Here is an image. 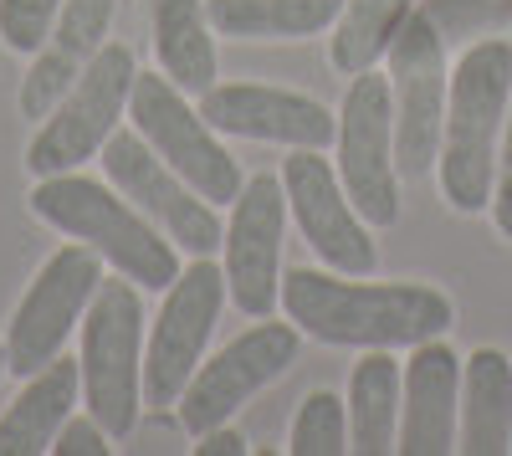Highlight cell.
Wrapping results in <instances>:
<instances>
[{
  "label": "cell",
  "instance_id": "14",
  "mask_svg": "<svg viewBox=\"0 0 512 456\" xmlns=\"http://www.w3.org/2000/svg\"><path fill=\"white\" fill-rule=\"evenodd\" d=\"M282 236H287V190L277 175H251L231 200L221 236L226 298L246 318H267L282 303Z\"/></svg>",
  "mask_w": 512,
  "mask_h": 456
},
{
  "label": "cell",
  "instance_id": "13",
  "mask_svg": "<svg viewBox=\"0 0 512 456\" xmlns=\"http://www.w3.org/2000/svg\"><path fill=\"white\" fill-rule=\"evenodd\" d=\"M282 190H287V211L297 231H303V241L318 252L328 272L374 277L379 267L374 226L354 211V200L344 195L338 170L323 159V149H292L282 159Z\"/></svg>",
  "mask_w": 512,
  "mask_h": 456
},
{
  "label": "cell",
  "instance_id": "16",
  "mask_svg": "<svg viewBox=\"0 0 512 456\" xmlns=\"http://www.w3.org/2000/svg\"><path fill=\"white\" fill-rule=\"evenodd\" d=\"M461 421V359L446 339H425L410 349L400 375V451L405 456H446L456 451Z\"/></svg>",
  "mask_w": 512,
  "mask_h": 456
},
{
  "label": "cell",
  "instance_id": "26",
  "mask_svg": "<svg viewBox=\"0 0 512 456\" xmlns=\"http://www.w3.org/2000/svg\"><path fill=\"white\" fill-rule=\"evenodd\" d=\"M487 211H492L502 241H512V103H507V129H502V149H497V180H492Z\"/></svg>",
  "mask_w": 512,
  "mask_h": 456
},
{
  "label": "cell",
  "instance_id": "2",
  "mask_svg": "<svg viewBox=\"0 0 512 456\" xmlns=\"http://www.w3.org/2000/svg\"><path fill=\"white\" fill-rule=\"evenodd\" d=\"M31 216L62 231L67 241H82L113 267L118 277L139 282L144 293H164L180 277V246L169 241L134 200L118 195L103 180H88L77 170L41 175L31 190Z\"/></svg>",
  "mask_w": 512,
  "mask_h": 456
},
{
  "label": "cell",
  "instance_id": "19",
  "mask_svg": "<svg viewBox=\"0 0 512 456\" xmlns=\"http://www.w3.org/2000/svg\"><path fill=\"white\" fill-rule=\"evenodd\" d=\"M456 451L466 456L512 451V359L502 349H477L472 359H461Z\"/></svg>",
  "mask_w": 512,
  "mask_h": 456
},
{
  "label": "cell",
  "instance_id": "12",
  "mask_svg": "<svg viewBox=\"0 0 512 456\" xmlns=\"http://www.w3.org/2000/svg\"><path fill=\"white\" fill-rule=\"evenodd\" d=\"M103 175L118 195H128L139 211L190 257H216L221 252V216L185 175H175L169 164L139 139V129H113V139L98 149Z\"/></svg>",
  "mask_w": 512,
  "mask_h": 456
},
{
  "label": "cell",
  "instance_id": "29",
  "mask_svg": "<svg viewBox=\"0 0 512 456\" xmlns=\"http://www.w3.org/2000/svg\"><path fill=\"white\" fill-rule=\"evenodd\" d=\"M180 436H190L185 426H134V451H185Z\"/></svg>",
  "mask_w": 512,
  "mask_h": 456
},
{
  "label": "cell",
  "instance_id": "23",
  "mask_svg": "<svg viewBox=\"0 0 512 456\" xmlns=\"http://www.w3.org/2000/svg\"><path fill=\"white\" fill-rule=\"evenodd\" d=\"M420 0H344V11L333 21V67L354 77L369 72L374 62H384L390 41L400 36V26L410 21V11Z\"/></svg>",
  "mask_w": 512,
  "mask_h": 456
},
{
  "label": "cell",
  "instance_id": "28",
  "mask_svg": "<svg viewBox=\"0 0 512 456\" xmlns=\"http://www.w3.org/2000/svg\"><path fill=\"white\" fill-rule=\"evenodd\" d=\"M246 451V436L226 421V426H210L205 436H195V456H241Z\"/></svg>",
  "mask_w": 512,
  "mask_h": 456
},
{
  "label": "cell",
  "instance_id": "18",
  "mask_svg": "<svg viewBox=\"0 0 512 456\" xmlns=\"http://www.w3.org/2000/svg\"><path fill=\"white\" fill-rule=\"evenodd\" d=\"M82 395V364L77 359H52L36 375L21 380L16 400L0 416V456H41L52 451L57 431L72 421V405Z\"/></svg>",
  "mask_w": 512,
  "mask_h": 456
},
{
  "label": "cell",
  "instance_id": "15",
  "mask_svg": "<svg viewBox=\"0 0 512 456\" xmlns=\"http://www.w3.org/2000/svg\"><path fill=\"white\" fill-rule=\"evenodd\" d=\"M200 118L226 139L251 144H287V149H328L338 139V113L318 98L267 88V82H216L200 93Z\"/></svg>",
  "mask_w": 512,
  "mask_h": 456
},
{
  "label": "cell",
  "instance_id": "27",
  "mask_svg": "<svg viewBox=\"0 0 512 456\" xmlns=\"http://www.w3.org/2000/svg\"><path fill=\"white\" fill-rule=\"evenodd\" d=\"M52 451H57V456H108V451H113V436H108L93 416H72V421L57 431Z\"/></svg>",
  "mask_w": 512,
  "mask_h": 456
},
{
  "label": "cell",
  "instance_id": "9",
  "mask_svg": "<svg viewBox=\"0 0 512 456\" xmlns=\"http://www.w3.org/2000/svg\"><path fill=\"white\" fill-rule=\"evenodd\" d=\"M103 282V257L82 241H67L41 262V272L31 277V287L21 293L11 323H6V364L11 375H36L41 364H52L72 328H82V313H88L93 293Z\"/></svg>",
  "mask_w": 512,
  "mask_h": 456
},
{
  "label": "cell",
  "instance_id": "8",
  "mask_svg": "<svg viewBox=\"0 0 512 456\" xmlns=\"http://www.w3.org/2000/svg\"><path fill=\"white\" fill-rule=\"evenodd\" d=\"M128 118H134L139 139L169 164L175 175H185L210 205H231L241 195V164L231 159V149L216 139V129L200 118V108H190V93H180L164 72H139L134 93H128Z\"/></svg>",
  "mask_w": 512,
  "mask_h": 456
},
{
  "label": "cell",
  "instance_id": "20",
  "mask_svg": "<svg viewBox=\"0 0 512 456\" xmlns=\"http://www.w3.org/2000/svg\"><path fill=\"white\" fill-rule=\"evenodd\" d=\"M154 62L190 98L216 88V26L205 0H154Z\"/></svg>",
  "mask_w": 512,
  "mask_h": 456
},
{
  "label": "cell",
  "instance_id": "11",
  "mask_svg": "<svg viewBox=\"0 0 512 456\" xmlns=\"http://www.w3.org/2000/svg\"><path fill=\"white\" fill-rule=\"evenodd\" d=\"M297 344L303 328L292 318L287 323H262L256 318L246 334H236L216 359H200V369L190 375V385L180 390V426L190 436H205L210 426L236 421V410L246 400H256L267 385H277L287 369L297 364Z\"/></svg>",
  "mask_w": 512,
  "mask_h": 456
},
{
  "label": "cell",
  "instance_id": "5",
  "mask_svg": "<svg viewBox=\"0 0 512 456\" xmlns=\"http://www.w3.org/2000/svg\"><path fill=\"white\" fill-rule=\"evenodd\" d=\"M134 52L123 41L108 47L82 67V77L57 98V108L41 118V129L26 144V170L41 175H62V170H82L88 159H98V149L113 139V129L128 113V93H134Z\"/></svg>",
  "mask_w": 512,
  "mask_h": 456
},
{
  "label": "cell",
  "instance_id": "21",
  "mask_svg": "<svg viewBox=\"0 0 512 456\" xmlns=\"http://www.w3.org/2000/svg\"><path fill=\"white\" fill-rule=\"evenodd\" d=\"M349 451H400V359L390 349H359L349 375Z\"/></svg>",
  "mask_w": 512,
  "mask_h": 456
},
{
  "label": "cell",
  "instance_id": "25",
  "mask_svg": "<svg viewBox=\"0 0 512 456\" xmlns=\"http://www.w3.org/2000/svg\"><path fill=\"white\" fill-rule=\"evenodd\" d=\"M57 11H62V0H0V41L16 57H31L47 41Z\"/></svg>",
  "mask_w": 512,
  "mask_h": 456
},
{
  "label": "cell",
  "instance_id": "6",
  "mask_svg": "<svg viewBox=\"0 0 512 456\" xmlns=\"http://www.w3.org/2000/svg\"><path fill=\"white\" fill-rule=\"evenodd\" d=\"M338 185L354 211L374 226H400V164H395V98L390 72H354L338 108Z\"/></svg>",
  "mask_w": 512,
  "mask_h": 456
},
{
  "label": "cell",
  "instance_id": "24",
  "mask_svg": "<svg viewBox=\"0 0 512 456\" xmlns=\"http://www.w3.org/2000/svg\"><path fill=\"white\" fill-rule=\"evenodd\" d=\"M287 451L292 456H344L349 451V405L333 390H313L292 416Z\"/></svg>",
  "mask_w": 512,
  "mask_h": 456
},
{
  "label": "cell",
  "instance_id": "4",
  "mask_svg": "<svg viewBox=\"0 0 512 456\" xmlns=\"http://www.w3.org/2000/svg\"><path fill=\"white\" fill-rule=\"evenodd\" d=\"M82 405L88 416L113 436L128 441L139 426L144 405V303L139 282L128 277H103L98 293L82 313Z\"/></svg>",
  "mask_w": 512,
  "mask_h": 456
},
{
  "label": "cell",
  "instance_id": "10",
  "mask_svg": "<svg viewBox=\"0 0 512 456\" xmlns=\"http://www.w3.org/2000/svg\"><path fill=\"white\" fill-rule=\"evenodd\" d=\"M226 303V267L195 257L180 277L164 287V303L144 339V405H175L180 390L205 359V344L216 334V318Z\"/></svg>",
  "mask_w": 512,
  "mask_h": 456
},
{
  "label": "cell",
  "instance_id": "3",
  "mask_svg": "<svg viewBox=\"0 0 512 456\" xmlns=\"http://www.w3.org/2000/svg\"><path fill=\"white\" fill-rule=\"evenodd\" d=\"M507 103H512V47L502 36H487L461 52L446 98L436 170H441V195L456 216H482L492 205Z\"/></svg>",
  "mask_w": 512,
  "mask_h": 456
},
{
  "label": "cell",
  "instance_id": "22",
  "mask_svg": "<svg viewBox=\"0 0 512 456\" xmlns=\"http://www.w3.org/2000/svg\"><path fill=\"white\" fill-rule=\"evenodd\" d=\"M344 0H205L216 36L236 41H308L328 31Z\"/></svg>",
  "mask_w": 512,
  "mask_h": 456
},
{
  "label": "cell",
  "instance_id": "1",
  "mask_svg": "<svg viewBox=\"0 0 512 456\" xmlns=\"http://www.w3.org/2000/svg\"><path fill=\"white\" fill-rule=\"evenodd\" d=\"M282 313L328 349H415L456 323V303L431 282H359L313 267L282 272Z\"/></svg>",
  "mask_w": 512,
  "mask_h": 456
},
{
  "label": "cell",
  "instance_id": "7",
  "mask_svg": "<svg viewBox=\"0 0 512 456\" xmlns=\"http://www.w3.org/2000/svg\"><path fill=\"white\" fill-rule=\"evenodd\" d=\"M384 62H390V98H395V164L400 180H420L441 159L446 98H451L441 26L425 11H410Z\"/></svg>",
  "mask_w": 512,
  "mask_h": 456
},
{
  "label": "cell",
  "instance_id": "30",
  "mask_svg": "<svg viewBox=\"0 0 512 456\" xmlns=\"http://www.w3.org/2000/svg\"><path fill=\"white\" fill-rule=\"evenodd\" d=\"M11 375V364H6V334H0V380Z\"/></svg>",
  "mask_w": 512,
  "mask_h": 456
},
{
  "label": "cell",
  "instance_id": "17",
  "mask_svg": "<svg viewBox=\"0 0 512 456\" xmlns=\"http://www.w3.org/2000/svg\"><path fill=\"white\" fill-rule=\"evenodd\" d=\"M113 16H118V0H62L47 41L31 52V72L16 98L26 118H47L57 108V98L82 77V67L108 47Z\"/></svg>",
  "mask_w": 512,
  "mask_h": 456
}]
</instances>
